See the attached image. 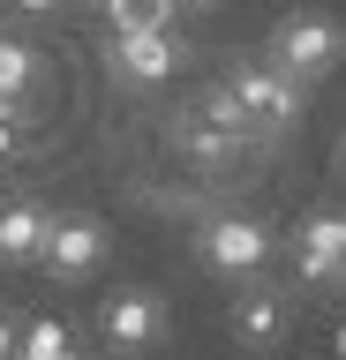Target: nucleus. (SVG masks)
<instances>
[{
    "instance_id": "f257e3e1",
    "label": "nucleus",
    "mask_w": 346,
    "mask_h": 360,
    "mask_svg": "<svg viewBox=\"0 0 346 360\" xmlns=\"http://www.w3.org/2000/svg\"><path fill=\"white\" fill-rule=\"evenodd\" d=\"M173 150H181L188 165L218 173V165H233V158L249 150V120L233 112V98H226V90H204L188 112H173Z\"/></svg>"
},
{
    "instance_id": "f03ea898",
    "label": "nucleus",
    "mask_w": 346,
    "mask_h": 360,
    "mask_svg": "<svg viewBox=\"0 0 346 360\" xmlns=\"http://www.w3.org/2000/svg\"><path fill=\"white\" fill-rule=\"evenodd\" d=\"M346 53V30L331 15H286L271 30V68L286 75V83H316V75H331Z\"/></svg>"
},
{
    "instance_id": "7ed1b4c3",
    "label": "nucleus",
    "mask_w": 346,
    "mask_h": 360,
    "mask_svg": "<svg viewBox=\"0 0 346 360\" xmlns=\"http://www.w3.org/2000/svg\"><path fill=\"white\" fill-rule=\"evenodd\" d=\"M218 90L233 98V112H241L249 128H286V120H301V83H286L271 60H241Z\"/></svg>"
},
{
    "instance_id": "20e7f679",
    "label": "nucleus",
    "mask_w": 346,
    "mask_h": 360,
    "mask_svg": "<svg viewBox=\"0 0 346 360\" xmlns=\"http://www.w3.org/2000/svg\"><path fill=\"white\" fill-rule=\"evenodd\" d=\"M106 68H113L121 83H166L173 68H181V30H113L106 38Z\"/></svg>"
},
{
    "instance_id": "39448f33",
    "label": "nucleus",
    "mask_w": 346,
    "mask_h": 360,
    "mask_svg": "<svg viewBox=\"0 0 346 360\" xmlns=\"http://www.w3.org/2000/svg\"><path fill=\"white\" fill-rule=\"evenodd\" d=\"M204 263L218 278H256L271 263V225L264 218H211L204 225Z\"/></svg>"
},
{
    "instance_id": "423d86ee",
    "label": "nucleus",
    "mask_w": 346,
    "mask_h": 360,
    "mask_svg": "<svg viewBox=\"0 0 346 360\" xmlns=\"http://www.w3.org/2000/svg\"><path fill=\"white\" fill-rule=\"evenodd\" d=\"M98 330H106L113 353H151V345L166 338V300L143 292V285H128V292H113V300L98 308Z\"/></svg>"
},
{
    "instance_id": "0eeeda50",
    "label": "nucleus",
    "mask_w": 346,
    "mask_h": 360,
    "mask_svg": "<svg viewBox=\"0 0 346 360\" xmlns=\"http://www.w3.org/2000/svg\"><path fill=\"white\" fill-rule=\"evenodd\" d=\"M38 263H46L61 285L91 278V270L106 263V225H98V218H53V225H46V248H38Z\"/></svg>"
},
{
    "instance_id": "6e6552de",
    "label": "nucleus",
    "mask_w": 346,
    "mask_h": 360,
    "mask_svg": "<svg viewBox=\"0 0 346 360\" xmlns=\"http://www.w3.org/2000/svg\"><path fill=\"white\" fill-rule=\"evenodd\" d=\"M339 263H346V218L339 210H309V218L294 225V270L309 285H331Z\"/></svg>"
},
{
    "instance_id": "1a4fd4ad",
    "label": "nucleus",
    "mask_w": 346,
    "mask_h": 360,
    "mask_svg": "<svg viewBox=\"0 0 346 360\" xmlns=\"http://www.w3.org/2000/svg\"><path fill=\"white\" fill-rule=\"evenodd\" d=\"M46 210L30 195H16V202H0V263H38V248H46Z\"/></svg>"
},
{
    "instance_id": "9d476101",
    "label": "nucleus",
    "mask_w": 346,
    "mask_h": 360,
    "mask_svg": "<svg viewBox=\"0 0 346 360\" xmlns=\"http://www.w3.org/2000/svg\"><path fill=\"white\" fill-rule=\"evenodd\" d=\"M233 338H241V345H278V338H286V292L256 285L249 300H233Z\"/></svg>"
},
{
    "instance_id": "9b49d317",
    "label": "nucleus",
    "mask_w": 346,
    "mask_h": 360,
    "mask_svg": "<svg viewBox=\"0 0 346 360\" xmlns=\"http://www.w3.org/2000/svg\"><path fill=\"white\" fill-rule=\"evenodd\" d=\"M38 75H46L38 53H30L23 38H8V30H0V98H8V105H23L30 90H38Z\"/></svg>"
},
{
    "instance_id": "f8f14e48",
    "label": "nucleus",
    "mask_w": 346,
    "mask_h": 360,
    "mask_svg": "<svg viewBox=\"0 0 346 360\" xmlns=\"http://www.w3.org/2000/svg\"><path fill=\"white\" fill-rule=\"evenodd\" d=\"M16 353H23V360H61V353H68V330H61L53 315H38V323L23 330V345H16Z\"/></svg>"
},
{
    "instance_id": "ddd939ff",
    "label": "nucleus",
    "mask_w": 346,
    "mask_h": 360,
    "mask_svg": "<svg viewBox=\"0 0 346 360\" xmlns=\"http://www.w3.org/2000/svg\"><path fill=\"white\" fill-rule=\"evenodd\" d=\"M16 120H23V112H16V105H8V98H0V158H8V150H16Z\"/></svg>"
},
{
    "instance_id": "4468645a",
    "label": "nucleus",
    "mask_w": 346,
    "mask_h": 360,
    "mask_svg": "<svg viewBox=\"0 0 346 360\" xmlns=\"http://www.w3.org/2000/svg\"><path fill=\"white\" fill-rule=\"evenodd\" d=\"M16 8H30V15H53V8H61V0H16Z\"/></svg>"
},
{
    "instance_id": "2eb2a0df",
    "label": "nucleus",
    "mask_w": 346,
    "mask_h": 360,
    "mask_svg": "<svg viewBox=\"0 0 346 360\" xmlns=\"http://www.w3.org/2000/svg\"><path fill=\"white\" fill-rule=\"evenodd\" d=\"M8 353H16V330H8V323H0V360H8Z\"/></svg>"
},
{
    "instance_id": "dca6fc26",
    "label": "nucleus",
    "mask_w": 346,
    "mask_h": 360,
    "mask_svg": "<svg viewBox=\"0 0 346 360\" xmlns=\"http://www.w3.org/2000/svg\"><path fill=\"white\" fill-rule=\"evenodd\" d=\"M339 360H346V323H339Z\"/></svg>"
},
{
    "instance_id": "f3484780",
    "label": "nucleus",
    "mask_w": 346,
    "mask_h": 360,
    "mask_svg": "<svg viewBox=\"0 0 346 360\" xmlns=\"http://www.w3.org/2000/svg\"><path fill=\"white\" fill-rule=\"evenodd\" d=\"M339 285H346V263H339Z\"/></svg>"
},
{
    "instance_id": "a211bd4d",
    "label": "nucleus",
    "mask_w": 346,
    "mask_h": 360,
    "mask_svg": "<svg viewBox=\"0 0 346 360\" xmlns=\"http://www.w3.org/2000/svg\"><path fill=\"white\" fill-rule=\"evenodd\" d=\"M8 360H23V353H8Z\"/></svg>"
},
{
    "instance_id": "6ab92c4d",
    "label": "nucleus",
    "mask_w": 346,
    "mask_h": 360,
    "mask_svg": "<svg viewBox=\"0 0 346 360\" xmlns=\"http://www.w3.org/2000/svg\"><path fill=\"white\" fill-rule=\"evenodd\" d=\"M61 360H75V353H61Z\"/></svg>"
}]
</instances>
